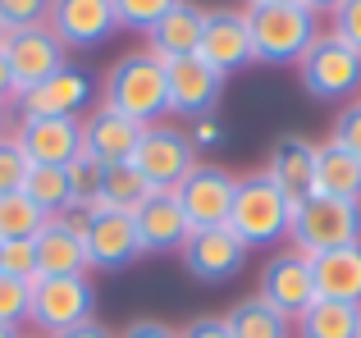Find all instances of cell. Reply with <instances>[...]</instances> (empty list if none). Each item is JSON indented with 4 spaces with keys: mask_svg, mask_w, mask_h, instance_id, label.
<instances>
[{
    "mask_svg": "<svg viewBox=\"0 0 361 338\" xmlns=\"http://www.w3.org/2000/svg\"><path fill=\"white\" fill-rule=\"evenodd\" d=\"M174 5H178V0H115V14H119L123 32H142V37H147Z\"/></svg>",
    "mask_w": 361,
    "mask_h": 338,
    "instance_id": "obj_31",
    "label": "cell"
},
{
    "mask_svg": "<svg viewBox=\"0 0 361 338\" xmlns=\"http://www.w3.org/2000/svg\"><path fill=\"white\" fill-rule=\"evenodd\" d=\"M329 18H334V27H329V32L343 37L353 51H361V0H343V5H338Z\"/></svg>",
    "mask_w": 361,
    "mask_h": 338,
    "instance_id": "obj_38",
    "label": "cell"
},
{
    "mask_svg": "<svg viewBox=\"0 0 361 338\" xmlns=\"http://www.w3.org/2000/svg\"><path fill=\"white\" fill-rule=\"evenodd\" d=\"M128 165L147 178L151 192H178V183L202 161H197V146L188 142V128L151 124V128H142V142H137Z\"/></svg>",
    "mask_w": 361,
    "mask_h": 338,
    "instance_id": "obj_7",
    "label": "cell"
},
{
    "mask_svg": "<svg viewBox=\"0 0 361 338\" xmlns=\"http://www.w3.org/2000/svg\"><path fill=\"white\" fill-rule=\"evenodd\" d=\"M183 270L197 279V284H229L233 275H243L247 265V247L243 238L224 224V229H197L188 233L183 242Z\"/></svg>",
    "mask_w": 361,
    "mask_h": 338,
    "instance_id": "obj_14",
    "label": "cell"
},
{
    "mask_svg": "<svg viewBox=\"0 0 361 338\" xmlns=\"http://www.w3.org/2000/svg\"><path fill=\"white\" fill-rule=\"evenodd\" d=\"M256 293H261L265 302L274 306V311H283L288 320H298V315L307 311L311 302H316V275H311V256H302L298 247L274 251V256L265 261V270H261V288H256Z\"/></svg>",
    "mask_w": 361,
    "mask_h": 338,
    "instance_id": "obj_15",
    "label": "cell"
},
{
    "mask_svg": "<svg viewBox=\"0 0 361 338\" xmlns=\"http://www.w3.org/2000/svg\"><path fill=\"white\" fill-rule=\"evenodd\" d=\"M0 338H18V330H9V325H0Z\"/></svg>",
    "mask_w": 361,
    "mask_h": 338,
    "instance_id": "obj_45",
    "label": "cell"
},
{
    "mask_svg": "<svg viewBox=\"0 0 361 338\" xmlns=\"http://www.w3.org/2000/svg\"><path fill=\"white\" fill-rule=\"evenodd\" d=\"M37 247V275L42 279H60V275H87V247H82V233L69 229V224L55 215L37 229L32 238Z\"/></svg>",
    "mask_w": 361,
    "mask_h": 338,
    "instance_id": "obj_21",
    "label": "cell"
},
{
    "mask_svg": "<svg viewBox=\"0 0 361 338\" xmlns=\"http://www.w3.org/2000/svg\"><path fill=\"white\" fill-rule=\"evenodd\" d=\"M329 142L343 146V151H353L357 161H361V101H353V106L338 110L334 128H329Z\"/></svg>",
    "mask_w": 361,
    "mask_h": 338,
    "instance_id": "obj_36",
    "label": "cell"
},
{
    "mask_svg": "<svg viewBox=\"0 0 361 338\" xmlns=\"http://www.w3.org/2000/svg\"><path fill=\"white\" fill-rule=\"evenodd\" d=\"M119 338H178V330H169L165 320H133Z\"/></svg>",
    "mask_w": 361,
    "mask_h": 338,
    "instance_id": "obj_40",
    "label": "cell"
},
{
    "mask_svg": "<svg viewBox=\"0 0 361 338\" xmlns=\"http://www.w3.org/2000/svg\"><path fill=\"white\" fill-rule=\"evenodd\" d=\"M101 106L128 115L133 124L151 128L169 115V82H165V60L151 51H128L110 64L101 78Z\"/></svg>",
    "mask_w": 361,
    "mask_h": 338,
    "instance_id": "obj_1",
    "label": "cell"
},
{
    "mask_svg": "<svg viewBox=\"0 0 361 338\" xmlns=\"http://www.w3.org/2000/svg\"><path fill=\"white\" fill-rule=\"evenodd\" d=\"M316 192L338 201H361V161L343 146H316Z\"/></svg>",
    "mask_w": 361,
    "mask_h": 338,
    "instance_id": "obj_24",
    "label": "cell"
},
{
    "mask_svg": "<svg viewBox=\"0 0 361 338\" xmlns=\"http://www.w3.org/2000/svg\"><path fill=\"white\" fill-rule=\"evenodd\" d=\"M357 338H361V330H357Z\"/></svg>",
    "mask_w": 361,
    "mask_h": 338,
    "instance_id": "obj_49",
    "label": "cell"
},
{
    "mask_svg": "<svg viewBox=\"0 0 361 338\" xmlns=\"http://www.w3.org/2000/svg\"><path fill=\"white\" fill-rule=\"evenodd\" d=\"M302 5H307V9H311V14H316V18H320V14H334V9H338V5H343V0H302Z\"/></svg>",
    "mask_w": 361,
    "mask_h": 338,
    "instance_id": "obj_43",
    "label": "cell"
},
{
    "mask_svg": "<svg viewBox=\"0 0 361 338\" xmlns=\"http://www.w3.org/2000/svg\"><path fill=\"white\" fill-rule=\"evenodd\" d=\"M233 192H238V174L224 165H197L192 174L178 183V206L188 215V229H224L233 211Z\"/></svg>",
    "mask_w": 361,
    "mask_h": 338,
    "instance_id": "obj_11",
    "label": "cell"
},
{
    "mask_svg": "<svg viewBox=\"0 0 361 338\" xmlns=\"http://www.w3.org/2000/svg\"><path fill=\"white\" fill-rule=\"evenodd\" d=\"M202 27H206V9L197 0H178L165 18L147 32V51L156 60H183V55H197L202 46Z\"/></svg>",
    "mask_w": 361,
    "mask_h": 338,
    "instance_id": "obj_22",
    "label": "cell"
},
{
    "mask_svg": "<svg viewBox=\"0 0 361 338\" xmlns=\"http://www.w3.org/2000/svg\"><path fill=\"white\" fill-rule=\"evenodd\" d=\"M243 18L256 64H298L320 37V18L307 5H247Z\"/></svg>",
    "mask_w": 361,
    "mask_h": 338,
    "instance_id": "obj_2",
    "label": "cell"
},
{
    "mask_svg": "<svg viewBox=\"0 0 361 338\" xmlns=\"http://www.w3.org/2000/svg\"><path fill=\"white\" fill-rule=\"evenodd\" d=\"M0 133H9V128H5V106H0Z\"/></svg>",
    "mask_w": 361,
    "mask_h": 338,
    "instance_id": "obj_46",
    "label": "cell"
},
{
    "mask_svg": "<svg viewBox=\"0 0 361 338\" xmlns=\"http://www.w3.org/2000/svg\"><path fill=\"white\" fill-rule=\"evenodd\" d=\"M14 142L23 146L27 165H69L82 151V119H42V115H18L14 119Z\"/></svg>",
    "mask_w": 361,
    "mask_h": 338,
    "instance_id": "obj_16",
    "label": "cell"
},
{
    "mask_svg": "<svg viewBox=\"0 0 361 338\" xmlns=\"http://www.w3.org/2000/svg\"><path fill=\"white\" fill-rule=\"evenodd\" d=\"M288 238L302 256H325L334 247L361 242V201H338V196L311 192L307 201L293 206Z\"/></svg>",
    "mask_w": 361,
    "mask_h": 338,
    "instance_id": "obj_4",
    "label": "cell"
},
{
    "mask_svg": "<svg viewBox=\"0 0 361 338\" xmlns=\"http://www.w3.org/2000/svg\"><path fill=\"white\" fill-rule=\"evenodd\" d=\"M224 325H229L233 338H288L293 334V320L283 311H274L261 293L238 297V302L224 311Z\"/></svg>",
    "mask_w": 361,
    "mask_h": 338,
    "instance_id": "obj_25",
    "label": "cell"
},
{
    "mask_svg": "<svg viewBox=\"0 0 361 338\" xmlns=\"http://www.w3.org/2000/svg\"><path fill=\"white\" fill-rule=\"evenodd\" d=\"M0 275L9 279H23V284H37V247L32 238H18V242H0Z\"/></svg>",
    "mask_w": 361,
    "mask_h": 338,
    "instance_id": "obj_33",
    "label": "cell"
},
{
    "mask_svg": "<svg viewBox=\"0 0 361 338\" xmlns=\"http://www.w3.org/2000/svg\"><path fill=\"white\" fill-rule=\"evenodd\" d=\"M46 27L55 32V42L69 55L73 51H101V46L115 42V32H123L115 0H51Z\"/></svg>",
    "mask_w": 361,
    "mask_h": 338,
    "instance_id": "obj_9",
    "label": "cell"
},
{
    "mask_svg": "<svg viewBox=\"0 0 361 338\" xmlns=\"http://www.w3.org/2000/svg\"><path fill=\"white\" fill-rule=\"evenodd\" d=\"M293 325H298V338H357V330H361V306L325 302V297H316V302H311Z\"/></svg>",
    "mask_w": 361,
    "mask_h": 338,
    "instance_id": "obj_26",
    "label": "cell"
},
{
    "mask_svg": "<svg viewBox=\"0 0 361 338\" xmlns=\"http://www.w3.org/2000/svg\"><path fill=\"white\" fill-rule=\"evenodd\" d=\"M46 224V215L27 201L23 192L0 196V242H18V238H37V229Z\"/></svg>",
    "mask_w": 361,
    "mask_h": 338,
    "instance_id": "obj_29",
    "label": "cell"
},
{
    "mask_svg": "<svg viewBox=\"0 0 361 338\" xmlns=\"http://www.w3.org/2000/svg\"><path fill=\"white\" fill-rule=\"evenodd\" d=\"M311 275H316V297L361 306V242L311 256Z\"/></svg>",
    "mask_w": 361,
    "mask_h": 338,
    "instance_id": "obj_23",
    "label": "cell"
},
{
    "mask_svg": "<svg viewBox=\"0 0 361 338\" xmlns=\"http://www.w3.org/2000/svg\"><path fill=\"white\" fill-rule=\"evenodd\" d=\"M0 55L9 64V78H14V96L32 92L42 78H51L55 69L69 64V51L55 42L51 27H14V32L0 37Z\"/></svg>",
    "mask_w": 361,
    "mask_h": 338,
    "instance_id": "obj_10",
    "label": "cell"
},
{
    "mask_svg": "<svg viewBox=\"0 0 361 338\" xmlns=\"http://www.w3.org/2000/svg\"><path fill=\"white\" fill-rule=\"evenodd\" d=\"M197 55H202L220 78H229V73L256 64L243 9H206V27H202V46H197Z\"/></svg>",
    "mask_w": 361,
    "mask_h": 338,
    "instance_id": "obj_17",
    "label": "cell"
},
{
    "mask_svg": "<svg viewBox=\"0 0 361 338\" xmlns=\"http://www.w3.org/2000/svg\"><path fill=\"white\" fill-rule=\"evenodd\" d=\"M298 78L302 92L316 101H348L353 92H361V51H353L334 32H320L298 60Z\"/></svg>",
    "mask_w": 361,
    "mask_h": 338,
    "instance_id": "obj_5",
    "label": "cell"
},
{
    "mask_svg": "<svg viewBox=\"0 0 361 338\" xmlns=\"http://www.w3.org/2000/svg\"><path fill=\"white\" fill-rule=\"evenodd\" d=\"M133 224H137V242L142 256H165V251H183L188 242V215L178 206L174 192H151L147 201L133 211Z\"/></svg>",
    "mask_w": 361,
    "mask_h": 338,
    "instance_id": "obj_18",
    "label": "cell"
},
{
    "mask_svg": "<svg viewBox=\"0 0 361 338\" xmlns=\"http://www.w3.org/2000/svg\"><path fill=\"white\" fill-rule=\"evenodd\" d=\"M5 101H14V78H9V64H5V55H0V106Z\"/></svg>",
    "mask_w": 361,
    "mask_h": 338,
    "instance_id": "obj_42",
    "label": "cell"
},
{
    "mask_svg": "<svg viewBox=\"0 0 361 338\" xmlns=\"http://www.w3.org/2000/svg\"><path fill=\"white\" fill-rule=\"evenodd\" d=\"M137 142H142V124H133L128 115H119V110H110V106L97 101V106L82 115V151L97 156L101 165L133 161Z\"/></svg>",
    "mask_w": 361,
    "mask_h": 338,
    "instance_id": "obj_19",
    "label": "cell"
},
{
    "mask_svg": "<svg viewBox=\"0 0 361 338\" xmlns=\"http://www.w3.org/2000/svg\"><path fill=\"white\" fill-rule=\"evenodd\" d=\"M0 37H5V27H0Z\"/></svg>",
    "mask_w": 361,
    "mask_h": 338,
    "instance_id": "obj_48",
    "label": "cell"
},
{
    "mask_svg": "<svg viewBox=\"0 0 361 338\" xmlns=\"http://www.w3.org/2000/svg\"><path fill=\"white\" fill-rule=\"evenodd\" d=\"M97 78H92L82 64H64L51 78H42L32 92L14 96L18 115H42V119H82L92 106H97Z\"/></svg>",
    "mask_w": 361,
    "mask_h": 338,
    "instance_id": "obj_8",
    "label": "cell"
},
{
    "mask_svg": "<svg viewBox=\"0 0 361 338\" xmlns=\"http://www.w3.org/2000/svg\"><path fill=\"white\" fill-rule=\"evenodd\" d=\"M18 192H23L27 201L46 215V220H55V215L69 211V178H64L60 165H32Z\"/></svg>",
    "mask_w": 361,
    "mask_h": 338,
    "instance_id": "obj_27",
    "label": "cell"
},
{
    "mask_svg": "<svg viewBox=\"0 0 361 338\" xmlns=\"http://www.w3.org/2000/svg\"><path fill=\"white\" fill-rule=\"evenodd\" d=\"M265 174L279 183V192L288 196L293 206L307 201V196L316 192V142H307V137H279V142L270 146Z\"/></svg>",
    "mask_w": 361,
    "mask_h": 338,
    "instance_id": "obj_20",
    "label": "cell"
},
{
    "mask_svg": "<svg viewBox=\"0 0 361 338\" xmlns=\"http://www.w3.org/2000/svg\"><path fill=\"white\" fill-rule=\"evenodd\" d=\"M82 247H87L92 270H128L133 261H142L137 224L128 211H110V206H92L87 229H82Z\"/></svg>",
    "mask_w": 361,
    "mask_h": 338,
    "instance_id": "obj_13",
    "label": "cell"
},
{
    "mask_svg": "<svg viewBox=\"0 0 361 338\" xmlns=\"http://www.w3.org/2000/svg\"><path fill=\"white\" fill-rule=\"evenodd\" d=\"M27 311H32V284L0 275V325L18 330V325H27Z\"/></svg>",
    "mask_w": 361,
    "mask_h": 338,
    "instance_id": "obj_32",
    "label": "cell"
},
{
    "mask_svg": "<svg viewBox=\"0 0 361 338\" xmlns=\"http://www.w3.org/2000/svg\"><path fill=\"white\" fill-rule=\"evenodd\" d=\"M55 338H115V330H106L101 320H82V325H73V330L55 334Z\"/></svg>",
    "mask_w": 361,
    "mask_h": 338,
    "instance_id": "obj_41",
    "label": "cell"
},
{
    "mask_svg": "<svg viewBox=\"0 0 361 338\" xmlns=\"http://www.w3.org/2000/svg\"><path fill=\"white\" fill-rule=\"evenodd\" d=\"M293 224V201L279 192L265 169L238 178V192H233V211H229V229L243 238V247H274L279 238H288Z\"/></svg>",
    "mask_w": 361,
    "mask_h": 338,
    "instance_id": "obj_3",
    "label": "cell"
},
{
    "mask_svg": "<svg viewBox=\"0 0 361 338\" xmlns=\"http://www.w3.org/2000/svg\"><path fill=\"white\" fill-rule=\"evenodd\" d=\"M165 82H169V115L174 119H202L215 115L224 101V78L202 60V55H183V60L165 64Z\"/></svg>",
    "mask_w": 361,
    "mask_h": 338,
    "instance_id": "obj_12",
    "label": "cell"
},
{
    "mask_svg": "<svg viewBox=\"0 0 361 338\" xmlns=\"http://www.w3.org/2000/svg\"><path fill=\"white\" fill-rule=\"evenodd\" d=\"M51 14V0H0V27L14 32V27H42Z\"/></svg>",
    "mask_w": 361,
    "mask_h": 338,
    "instance_id": "obj_35",
    "label": "cell"
},
{
    "mask_svg": "<svg viewBox=\"0 0 361 338\" xmlns=\"http://www.w3.org/2000/svg\"><path fill=\"white\" fill-rule=\"evenodd\" d=\"M178 338H233V334L224 325V315H197L188 330H178Z\"/></svg>",
    "mask_w": 361,
    "mask_h": 338,
    "instance_id": "obj_39",
    "label": "cell"
},
{
    "mask_svg": "<svg viewBox=\"0 0 361 338\" xmlns=\"http://www.w3.org/2000/svg\"><path fill=\"white\" fill-rule=\"evenodd\" d=\"M27 156H23V146L14 142V133H0V196H9V192H18L23 187V178H27Z\"/></svg>",
    "mask_w": 361,
    "mask_h": 338,
    "instance_id": "obj_34",
    "label": "cell"
},
{
    "mask_svg": "<svg viewBox=\"0 0 361 338\" xmlns=\"http://www.w3.org/2000/svg\"><path fill=\"white\" fill-rule=\"evenodd\" d=\"M247 5H302V0H247Z\"/></svg>",
    "mask_w": 361,
    "mask_h": 338,
    "instance_id": "obj_44",
    "label": "cell"
},
{
    "mask_svg": "<svg viewBox=\"0 0 361 338\" xmlns=\"http://www.w3.org/2000/svg\"><path fill=\"white\" fill-rule=\"evenodd\" d=\"M18 338H46V334H18Z\"/></svg>",
    "mask_w": 361,
    "mask_h": 338,
    "instance_id": "obj_47",
    "label": "cell"
},
{
    "mask_svg": "<svg viewBox=\"0 0 361 338\" xmlns=\"http://www.w3.org/2000/svg\"><path fill=\"white\" fill-rule=\"evenodd\" d=\"M151 196V187H147V178L137 174L128 161L123 165H106V178H101V196H97V206H110V211H137L142 201Z\"/></svg>",
    "mask_w": 361,
    "mask_h": 338,
    "instance_id": "obj_28",
    "label": "cell"
},
{
    "mask_svg": "<svg viewBox=\"0 0 361 338\" xmlns=\"http://www.w3.org/2000/svg\"><path fill=\"white\" fill-rule=\"evenodd\" d=\"M82 320H97V284L87 275H60V279H37L32 284L27 325H37V334L55 338Z\"/></svg>",
    "mask_w": 361,
    "mask_h": 338,
    "instance_id": "obj_6",
    "label": "cell"
},
{
    "mask_svg": "<svg viewBox=\"0 0 361 338\" xmlns=\"http://www.w3.org/2000/svg\"><path fill=\"white\" fill-rule=\"evenodd\" d=\"M64 178H69V206H97L101 178H106V165H101L97 156L78 151L69 165H64Z\"/></svg>",
    "mask_w": 361,
    "mask_h": 338,
    "instance_id": "obj_30",
    "label": "cell"
},
{
    "mask_svg": "<svg viewBox=\"0 0 361 338\" xmlns=\"http://www.w3.org/2000/svg\"><path fill=\"white\" fill-rule=\"evenodd\" d=\"M188 142H192L197 151H215V146L229 142V128L220 124V115H202V119H192V128H188Z\"/></svg>",
    "mask_w": 361,
    "mask_h": 338,
    "instance_id": "obj_37",
    "label": "cell"
}]
</instances>
